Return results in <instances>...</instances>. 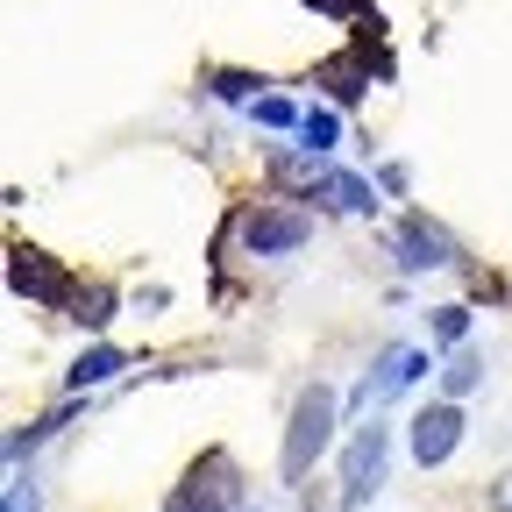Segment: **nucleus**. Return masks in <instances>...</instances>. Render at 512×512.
I'll use <instances>...</instances> for the list:
<instances>
[{
	"label": "nucleus",
	"mask_w": 512,
	"mask_h": 512,
	"mask_svg": "<svg viewBox=\"0 0 512 512\" xmlns=\"http://www.w3.org/2000/svg\"><path fill=\"white\" fill-rule=\"evenodd\" d=\"M335 392H328V384H306V392L292 399V427H285V456H278V470L299 484L320 456H328V441H335Z\"/></svg>",
	"instance_id": "obj_1"
},
{
	"label": "nucleus",
	"mask_w": 512,
	"mask_h": 512,
	"mask_svg": "<svg viewBox=\"0 0 512 512\" xmlns=\"http://www.w3.org/2000/svg\"><path fill=\"white\" fill-rule=\"evenodd\" d=\"M235 505H242V470H235L228 448H207V456L185 470V484L171 491L164 512H235Z\"/></svg>",
	"instance_id": "obj_2"
},
{
	"label": "nucleus",
	"mask_w": 512,
	"mask_h": 512,
	"mask_svg": "<svg viewBox=\"0 0 512 512\" xmlns=\"http://www.w3.org/2000/svg\"><path fill=\"white\" fill-rule=\"evenodd\" d=\"M235 235H242L249 256H299V249L313 242V214L278 207V200H256V207L235 221Z\"/></svg>",
	"instance_id": "obj_3"
},
{
	"label": "nucleus",
	"mask_w": 512,
	"mask_h": 512,
	"mask_svg": "<svg viewBox=\"0 0 512 512\" xmlns=\"http://www.w3.org/2000/svg\"><path fill=\"white\" fill-rule=\"evenodd\" d=\"M384 463H392V427H377V420L356 427L342 448V512H356L384 491Z\"/></svg>",
	"instance_id": "obj_4"
},
{
	"label": "nucleus",
	"mask_w": 512,
	"mask_h": 512,
	"mask_svg": "<svg viewBox=\"0 0 512 512\" xmlns=\"http://www.w3.org/2000/svg\"><path fill=\"white\" fill-rule=\"evenodd\" d=\"M434 363H427V349H406V342H392V349H377V363L363 370V384H356V413H377L384 399H399V392H413V384L427 377Z\"/></svg>",
	"instance_id": "obj_5"
},
{
	"label": "nucleus",
	"mask_w": 512,
	"mask_h": 512,
	"mask_svg": "<svg viewBox=\"0 0 512 512\" xmlns=\"http://www.w3.org/2000/svg\"><path fill=\"white\" fill-rule=\"evenodd\" d=\"M8 285L29 299V306H72V278H64V264H57V256L50 249H29V242H15L8 249Z\"/></svg>",
	"instance_id": "obj_6"
},
{
	"label": "nucleus",
	"mask_w": 512,
	"mask_h": 512,
	"mask_svg": "<svg viewBox=\"0 0 512 512\" xmlns=\"http://www.w3.org/2000/svg\"><path fill=\"white\" fill-rule=\"evenodd\" d=\"M406 441H413V463H420V470H441V463L463 448V406L441 399V406L413 413V434H406Z\"/></svg>",
	"instance_id": "obj_7"
},
{
	"label": "nucleus",
	"mask_w": 512,
	"mask_h": 512,
	"mask_svg": "<svg viewBox=\"0 0 512 512\" xmlns=\"http://www.w3.org/2000/svg\"><path fill=\"white\" fill-rule=\"evenodd\" d=\"M392 256H399V271H448L456 264V242H448V228H434L427 214H406L392 228Z\"/></svg>",
	"instance_id": "obj_8"
},
{
	"label": "nucleus",
	"mask_w": 512,
	"mask_h": 512,
	"mask_svg": "<svg viewBox=\"0 0 512 512\" xmlns=\"http://www.w3.org/2000/svg\"><path fill=\"white\" fill-rule=\"evenodd\" d=\"M328 157H320V150H271V185L278 192H299V200H320V185H328Z\"/></svg>",
	"instance_id": "obj_9"
},
{
	"label": "nucleus",
	"mask_w": 512,
	"mask_h": 512,
	"mask_svg": "<svg viewBox=\"0 0 512 512\" xmlns=\"http://www.w3.org/2000/svg\"><path fill=\"white\" fill-rule=\"evenodd\" d=\"M320 207H335V214H377V185L356 178V171H328V185H320Z\"/></svg>",
	"instance_id": "obj_10"
},
{
	"label": "nucleus",
	"mask_w": 512,
	"mask_h": 512,
	"mask_svg": "<svg viewBox=\"0 0 512 512\" xmlns=\"http://www.w3.org/2000/svg\"><path fill=\"white\" fill-rule=\"evenodd\" d=\"M320 86H328L335 107H356V100L370 93V72H363L356 57H335V64H320Z\"/></svg>",
	"instance_id": "obj_11"
},
{
	"label": "nucleus",
	"mask_w": 512,
	"mask_h": 512,
	"mask_svg": "<svg viewBox=\"0 0 512 512\" xmlns=\"http://www.w3.org/2000/svg\"><path fill=\"white\" fill-rule=\"evenodd\" d=\"M121 363H128L121 349H86V356H79L72 370H64V384H72V392H93V384H107V377H114Z\"/></svg>",
	"instance_id": "obj_12"
},
{
	"label": "nucleus",
	"mask_w": 512,
	"mask_h": 512,
	"mask_svg": "<svg viewBox=\"0 0 512 512\" xmlns=\"http://www.w3.org/2000/svg\"><path fill=\"white\" fill-rule=\"evenodd\" d=\"M72 413H79V406H57V413H43V420H29V427H15V434H8V463H22L29 448H43V441H50L64 420H72Z\"/></svg>",
	"instance_id": "obj_13"
},
{
	"label": "nucleus",
	"mask_w": 512,
	"mask_h": 512,
	"mask_svg": "<svg viewBox=\"0 0 512 512\" xmlns=\"http://www.w3.org/2000/svg\"><path fill=\"white\" fill-rule=\"evenodd\" d=\"M299 143L328 157V150L342 143V121H335V107H306V114H299Z\"/></svg>",
	"instance_id": "obj_14"
},
{
	"label": "nucleus",
	"mask_w": 512,
	"mask_h": 512,
	"mask_svg": "<svg viewBox=\"0 0 512 512\" xmlns=\"http://www.w3.org/2000/svg\"><path fill=\"white\" fill-rule=\"evenodd\" d=\"M477 384H484V356L456 349V356H448V370H441V392H448V399H470Z\"/></svg>",
	"instance_id": "obj_15"
},
{
	"label": "nucleus",
	"mask_w": 512,
	"mask_h": 512,
	"mask_svg": "<svg viewBox=\"0 0 512 512\" xmlns=\"http://www.w3.org/2000/svg\"><path fill=\"white\" fill-rule=\"evenodd\" d=\"M72 320L79 328H107L114 320V285H79L72 292Z\"/></svg>",
	"instance_id": "obj_16"
},
{
	"label": "nucleus",
	"mask_w": 512,
	"mask_h": 512,
	"mask_svg": "<svg viewBox=\"0 0 512 512\" xmlns=\"http://www.w3.org/2000/svg\"><path fill=\"white\" fill-rule=\"evenodd\" d=\"M249 114H256V128H299V114H306V107H292L285 93H256V100H249Z\"/></svg>",
	"instance_id": "obj_17"
},
{
	"label": "nucleus",
	"mask_w": 512,
	"mask_h": 512,
	"mask_svg": "<svg viewBox=\"0 0 512 512\" xmlns=\"http://www.w3.org/2000/svg\"><path fill=\"white\" fill-rule=\"evenodd\" d=\"M463 335H470V306H434V342L456 349Z\"/></svg>",
	"instance_id": "obj_18"
},
{
	"label": "nucleus",
	"mask_w": 512,
	"mask_h": 512,
	"mask_svg": "<svg viewBox=\"0 0 512 512\" xmlns=\"http://www.w3.org/2000/svg\"><path fill=\"white\" fill-rule=\"evenodd\" d=\"M256 86H264V79H249V72H214V93L221 100H256Z\"/></svg>",
	"instance_id": "obj_19"
},
{
	"label": "nucleus",
	"mask_w": 512,
	"mask_h": 512,
	"mask_svg": "<svg viewBox=\"0 0 512 512\" xmlns=\"http://www.w3.org/2000/svg\"><path fill=\"white\" fill-rule=\"evenodd\" d=\"M0 512H43L36 484H29V477H15V484H8V505H0Z\"/></svg>",
	"instance_id": "obj_20"
},
{
	"label": "nucleus",
	"mask_w": 512,
	"mask_h": 512,
	"mask_svg": "<svg viewBox=\"0 0 512 512\" xmlns=\"http://www.w3.org/2000/svg\"><path fill=\"white\" fill-rule=\"evenodd\" d=\"M491 512H512V470H505V477H491Z\"/></svg>",
	"instance_id": "obj_21"
},
{
	"label": "nucleus",
	"mask_w": 512,
	"mask_h": 512,
	"mask_svg": "<svg viewBox=\"0 0 512 512\" xmlns=\"http://www.w3.org/2000/svg\"><path fill=\"white\" fill-rule=\"evenodd\" d=\"M256 512H271V505H256Z\"/></svg>",
	"instance_id": "obj_22"
}]
</instances>
